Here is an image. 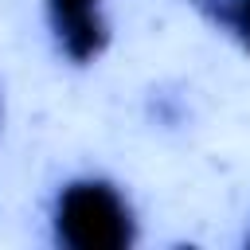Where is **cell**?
Returning a JSON list of instances; mask_svg holds the SVG:
<instances>
[{"label": "cell", "mask_w": 250, "mask_h": 250, "mask_svg": "<svg viewBox=\"0 0 250 250\" xmlns=\"http://www.w3.org/2000/svg\"><path fill=\"white\" fill-rule=\"evenodd\" d=\"M55 234L70 250H125L133 242V215L109 184L78 180L55 203Z\"/></svg>", "instance_id": "6da1fadb"}, {"label": "cell", "mask_w": 250, "mask_h": 250, "mask_svg": "<svg viewBox=\"0 0 250 250\" xmlns=\"http://www.w3.org/2000/svg\"><path fill=\"white\" fill-rule=\"evenodd\" d=\"M47 12L62 51L74 62H90L105 47V23L98 12V0H47Z\"/></svg>", "instance_id": "7a4b0ae2"}, {"label": "cell", "mask_w": 250, "mask_h": 250, "mask_svg": "<svg viewBox=\"0 0 250 250\" xmlns=\"http://www.w3.org/2000/svg\"><path fill=\"white\" fill-rule=\"evenodd\" d=\"M215 16L250 47V0H219V8H215Z\"/></svg>", "instance_id": "3957f363"}]
</instances>
